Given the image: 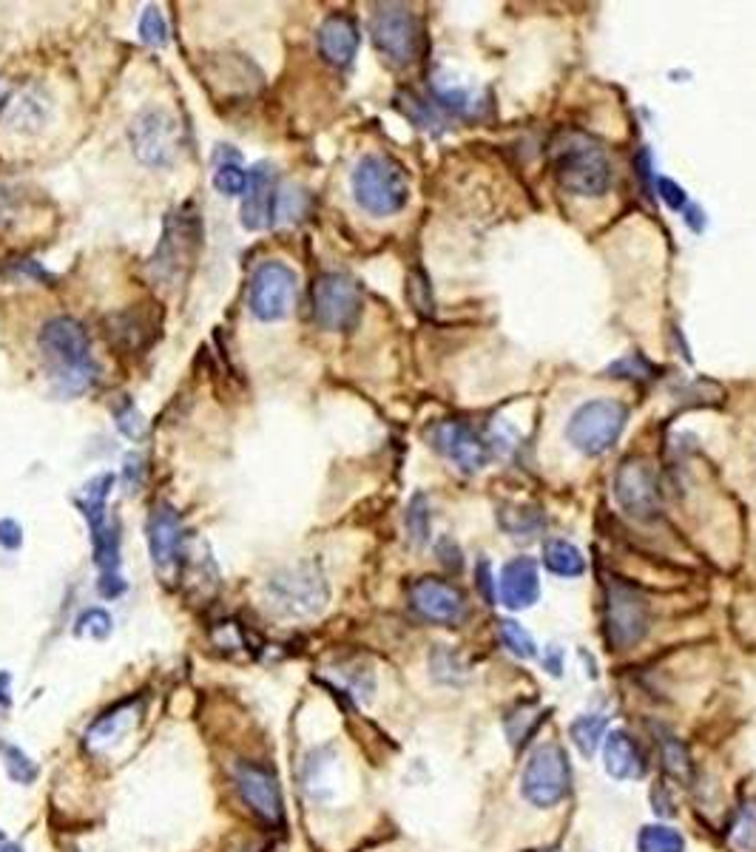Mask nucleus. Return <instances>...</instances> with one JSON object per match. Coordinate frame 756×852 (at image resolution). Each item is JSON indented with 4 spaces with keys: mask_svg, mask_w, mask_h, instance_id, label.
<instances>
[{
    "mask_svg": "<svg viewBox=\"0 0 756 852\" xmlns=\"http://www.w3.org/2000/svg\"><path fill=\"white\" fill-rule=\"evenodd\" d=\"M40 350H44L52 378L60 392L77 396L97 378V361L91 355V338L86 327L72 316H54L40 330Z\"/></svg>",
    "mask_w": 756,
    "mask_h": 852,
    "instance_id": "obj_1",
    "label": "nucleus"
},
{
    "mask_svg": "<svg viewBox=\"0 0 756 852\" xmlns=\"http://www.w3.org/2000/svg\"><path fill=\"white\" fill-rule=\"evenodd\" d=\"M551 174L569 193L600 197L611 185V162L606 148L586 131L566 128L551 140Z\"/></svg>",
    "mask_w": 756,
    "mask_h": 852,
    "instance_id": "obj_2",
    "label": "nucleus"
},
{
    "mask_svg": "<svg viewBox=\"0 0 756 852\" xmlns=\"http://www.w3.org/2000/svg\"><path fill=\"white\" fill-rule=\"evenodd\" d=\"M264 600L268 609L280 617H317L327 609L331 586L327 577L313 560H301L290 566L273 572L264 582Z\"/></svg>",
    "mask_w": 756,
    "mask_h": 852,
    "instance_id": "obj_3",
    "label": "nucleus"
},
{
    "mask_svg": "<svg viewBox=\"0 0 756 852\" xmlns=\"http://www.w3.org/2000/svg\"><path fill=\"white\" fill-rule=\"evenodd\" d=\"M352 197L373 216H393L407 205L410 183L393 156L368 154L352 171Z\"/></svg>",
    "mask_w": 756,
    "mask_h": 852,
    "instance_id": "obj_4",
    "label": "nucleus"
},
{
    "mask_svg": "<svg viewBox=\"0 0 756 852\" xmlns=\"http://www.w3.org/2000/svg\"><path fill=\"white\" fill-rule=\"evenodd\" d=\"M199 245H202V222H199V213L194 211V205H183L176 208L174 213H169L165 228H162V239L157 245L154 256H151V276H154V281L165 287H174L176 281H183L188 267L197 259Z\"/></svg>",
    "mask_w": 756,
    "mask_h": 852,
    "instance_id": "obj_5",
    "label": "nucleus"
},
{
    "mask_svg": "<svg viewBox=\"0 0 756 852\" xmlns=\"http://www.w3.org/2000/svg\"><path fill=\"white\" fill-rule=\"evenodd\" d=\"M652 625V611H648L646 597L637 588L623 580L609 577L606 580V594H603V634L606 642L617 651H629L648 634Z\"/></svg>",
    "mask_w": 756,
    "mask_h": 852,
    "instance_id": "obj_6",
    "label": "nucleus"
},
{
    "mask_svg": "<svg viewBox=\"0 0 756 852\" xmlns=\"http://www.w3.org/2000/svg\"><path fill=\"white\" fill-rule=\"evenodd\" d=\"M629 410L611 398H595L586 401L581 410H574L572 421L566 426V438L583 455H603L623 435Z\"/></svg>",
    "mask_w": 756,
    "mask_h": 852,
    "instance_id": "obj_7",
    "label": "nucleus"
},
{
    "mask_svg": "<svg viewBox=\"0 0 756 852\" xmlns=\"http://www.w3.org/2000/svg\"><path fill=\"white\" fill-rule=\"evenodd\" d=\"M521 793L529 804L541 810L558 807L560 801L572 793V764L563 748L558 744H544L529 756L521 776Z\"/></svg>",
    "mask_w": 756,
    "mask_h": 852,
    "instance_id": "obj_8",
    "label": "nucleus"
},
{
    "mask_svg": "<svg viewBox=\"0 0 756 852\" xmlns=\"http://www.w3.org/2000/svg\"><path fill=\"white\" fill-rule=\"evenodd\" d=\"M375 49L384 54L393 66H410L421 52V26L419 17L401 3H384L375 7L373 23H370Z\"/></svg>",
    "mask_w": 756,
    "mask_h": 852,
    "instance_id": "obj_9",
    "label": "nucleus"
},
{
    "mask_svg": "<svg viewBox=\"0 0 756 852\" xmlns=\"http://www.w3.org/2000/svg\"><path fill=\"white\" fill-rule=\"evenodd\" d=\"M310 302H313V318H317L319 327L333 333L356 327L361 308H364L359 285L345 273H324V276H319L313 290H310Z\"/></svg>",
    "mask_w": 756,
    "mask_h": 852,
    "instance_id": "obj_10",
    "label": "nucleus"
},
{
    "mask_svg": "<svg viewBox=\"0 0 756 852\" xmlns=\"http://www.w3.org/2000/svg\"><path fill=\"white\" fill-rule=\"evenodd\" d=\"M128 137H132V148L137 160L151 165V168L171 165L176 151H179V123H176L174 114H171L169 109H162V105L142 109L140 114L132 120Z\"/></svg>",
    "mask_w": 756,
    "mask_h": 852,
    "instance_id": "obj_11",
    "label": "nucleus"
},
{
    "mask_svg": "<svg viewBox=\"0 0 756 852\" xmlns=\"http://www.w3.org/2000/svg\"><path fill=\"white\" fill-rule=\"evenodd\" d=\"M296 290L299 279L294 267L285 262H264L250 279V313L259 322H280L294 310Z\"/></svg>",
    "mask_w": 756,
    "mask_h": 852,
    "instance_id": "obj_12",
    "label": "nucleus"
},
{
    "mask_svg": "<svg viewBox=\"0 0 756 852\" xmlns=\"http://www.w3.org/2000/svg\"><path fill=\"white\" fill-rule=\"evenodd\" d=\"M615 498L625 515L654 521L660 515V486L657 475L643 458H629L615 475Z\"/></svg>",
    "mask_w": 756,
    "mask_h": 852,
    "instance_id": "obj_13",
    "label": "nucleus"
},
{
    "mask_svg": "<svg viewBox=\"0 0 756 852\" xmlns=\"http://www.w3.org/2000/svg\"><path fill=\"white\" fill-rule=\"evenodd\" d=\"M234 785L253 816L262 818L264 824L285 822V799H282L280 779L271 767L257 762H239L234 767Z\"/></svg>",
    "mask_w": 756,
    "mask_h": 852,
    "instance_id": "obj_14",
    "label": "nucleus"
},
{
    "mask_svg": "<svg viewBox=\"0 0 756 852\" xmlns=\"http://www.w3.org/2000/svg\"><path fill=\"white\" fill-rule=\"evenodd\" d=\"M426 438H430L435 452H441L467 472L484 469V463L489 461V449H486L484 438L467 421H438V424L430 426Z\"/></svg>",
    "mask_w": 756,
    "mask_h": 852,
    "instance_id": "obj_15",
    "label": "nucleus"
},
{
    "mask_svg": "<svg viewBox=\"0 0 756 852\" xmlns=\"http://www.w3.org/2000/svg\"><path fill=\"white\" fill-rule=\"evenodd\" d=\"M410 600L412 609L419 611L424 619H430V623L456 625L467 614L461 591L456 586H449V582L438 580V577H421V580L412 582Z\"/></svg>",
    "mask_w": 756,
    "mask_h": 852,
    "instance_id": "obj_16",
    "label": "nucleus"
},
{
    "mask_svg": "<svg viewBox=\"0 0 756 852\" xmlns=\"http://www.w3.org/2000/svg\"><path fill=\"white\" fill-rule=\"evenodd\" d=\"M146 535H148V551H151L154 566L157 568L174 566L176 560H179V554H183V546H185V529L179 515H176V509L169 506V503H160V506L151 509Z\"/></svg>",
    "mask_w": 756,
    "mask_h": 852,
    "instance_id": "obj_17",
    "label": "nucleus"
},
{
    "mask_svg": "<svg viewBox=\"0 0 756 852\" xmlns=\"http://www.w3.org/2000/svg\"><path fill=\"white\" fill-rule=\"evenodd\" d=\"M273 199H276V174L271 165H253L248 171V188L243 199V228L262 230L273 216Z\"/></svg>",
    "mask_w": 756,
    "mask_h": 852,
    "instance_id": "obj_18",
    "label": "nucleus"
},
{
    "mask_svg": "<svg viewBox=\"0 0 756 852\" xmlns=\"http://www.w3.org/2000/svg\"><path fill=\"white\" fill-rule=\"evenodd\" d=\"M603 764L620 781H637L648 773L646 753L629 730H615L603 739Z\"/></svg>",
    "mask_w": 756,
    "mask_h": 852,
    "instance_id": "obj_19",
    "label": "nucleus"
},
{
    "mask_svg": "<svg viewBox=\"0 0 756 852\" xmlns=\"http://www.w3.org/2000/svg\"><path fill=\"white\" fill-rule=\"evenodd\" d=\"M498 594L504 600L507 609H529L535 605L537 594H541V577H537L535 560L529 557H515L509 560L498 580Z\"/></svg>",
    "mask_w": 756,
    "mask_h": 852,
    "instance_id": "obj_20",
    "label": "nucleus"
},
{
    "mask_svg": "<svg viewBox=\"0 0 756 852\" xmlns=\"http://www.w3.org/2000/svg\"><path fill=\"white\" fill-rule=\"evenodd\" d=\"M361 35L356 21L347 15H331L319 26V52L331 66H347L359 52Z\"/></svg>",
    "mask_w": 756,
    "mask_h": 852,
    "instance_id": "obj_21",
    "label": "nucleus"
},
{
    "mask_svg": "<svg viewBox=\"0 0 756 852\" xmlns=\"http://www.w3.org/2000/svg\"><path fill=\"white\" fill-rule=\"evenodd\" d=\"M654 736H657V748H660L662 770L669 773L671 779L691 785L694 781V762H691V753L683 744V739H677L666 728H654Z\"/></svg>",
    "mask_w": 756,
    "mask_h": 852,
    "instance_id": "obj_22",
    "label": "nucleus"
},
{
    "mask_svg": "<svg viewBox=\"0 0 756 852\" xmlns=\"http://www.w3.org/2000/svg\"><path fill=\"white\" fill-rule=\"evenodd\" d=\"M49 111H52V105L46 103L44 97L37 95V91H26L9 109V125L23 134L40 131L46 120H49Z\"/></svg>",
    "mask_w": 756,
    "mask_h": 852,
    "instance_id": "obj_23",
    "label": "nucleus"
},
{
    "mask_svg": "<svg viewBox=\"0 0 756 852\" xmlns=\"http://www.w3.org/2000/svg\"><path fill=\"white\" fill-rule=\"evenodd\" d=\"M134 725V702H125V705L114 707L111 713L100 716V719L88 728L86 739L88 744H111L117 742L120 736Z\"/></svg>",
    "mask_w": 756,
    "mask_h": 852,
    "instance_id": "obj_24",
    "label": "nucleus"
},
{
    "mask_svg": "<svg viewBox=\"0 0 756 852\" xmlns=\"http://www.w3.org/2000/svg\"><path fill=\"white\" fill-rule=\"evenodd\" d=\"M544 563L558 577H578V574L586 572L583 554L572 543H566V540H549L544 546Z\"/></svg>",
    "mask_w": 756,
    "mask_h": 852,
    "instance_id": "obj_25",
    "label": "nucleus"
},
{
    "mask_svg": "<svg viewBox=\"0 0 756 852\" xmlns=\"http://www.w3.org/2000/svg\"><path fill=\"white\" fill-rule=\"evenodd\" d=\"M541 722H544V711H537L532 702H521L518 707H512V711L507 713V719H504L509 742H512L515 748H521L529 736L535 734V728L541 725Z\"/></svg>",
    "mask_w": 756,
    "mask_h": 852,
    "instance_id": "obj_26",
    "label": "nucleus"
},
{
    "mask_svg": "<svg viewBox=\"0 0 756 852\" xmlns=\"http://www.w3.org/2000/svg\"><path fill=\"white\" fill-rule=\"evenodd\" d=\"M637 852H685V841L674 827L648 824L637 832Z\"/></svg>",
    "mask_w": 756,
    "mask_h": 852,
    "instance_id": "obj_27",
    "label": "nucleus"
},
{
    "mask_svg": "<svg viewBox=\"0 0 756 852\" xmlns=\"http://www.w3.org/2000/svg\"><path fill=\"white\" fill-rule=\"evenodd\" d=\"M569 734H572L574 744L581 748L583 756H595L597 744L606 739V716H597V713L581 716V719L572 722Z\"/></svg>",
    "mask_w": 756,
    "mask_h": 852,
    "instance_id": "obj_28",
    "label": "nucleus"
},
{
    "mask_svg": "<svg viewBox=\"0 0 756 852\" xmlns=\"http://www.w3.org/2000/svg\"><path fill=\"white\" fill-rule=\"evenodd\" d=\"M146 327L148 324L142 322L137 313H120V316L109 318V338L120 341V344L128 347V350H137V347H142L148 341Z\"/></svg>",
    "mask_w": 756,
    "mask_h": 852,
    "instance_id": "obj_29",
    "label": "nucleus"
},
{
    "mask_svg": "<svg viewBox=\"0 0 756 852\" xmlns=\"http://www.w3.org/2000/svg\"><path fill=\"white\" fill-rule=\"evenodd\" d=\"M728 841L742 852H756V801H748L736 810L731 830H728Z\"/></svg>",
    "mask_w": 756,
    "mask_h": 852,
    "instance_id": "obj_30",
    "label": "nucleus"
},
{
    "mask_svg": "<svg viewBox=\"0 0 756 852\" xmlns=\"http://www.w3.org/2000/svg\"><path fill=\"white\" fill-rule=\"evenodd\" d=\"M0 759H3V767H7L9 779L17 781V785H32L37 779V764L32 762V756L26 750H21L17 744L0 742Z\"/></svg>",
    "mask_w": 756,
    "mask_h": 852,
    "instance_id": "obj_31",
    "label": "nucleus"
},
{
    "mask_svg": "<svg viewBox=\"0 0 756 852\" xmlns=\"http://www.w3.org/2000/svg\"><path fill=\"white\" fill-rule=\"evenodd\" d=\"M498 634H500V642H504V646H507L515 656H521V660H529V656L537 654L535 639L529 637V634L523 631L521 625L515 623V619H500Z\"/></svg>",
    "mask_w": 756,
    "mask_h": 852,
    "instance_id": "obj_32",
    "label": "nucleus"
},
{
    "mask_svg": "<svg viewBox=\"0 0 756 852\" xmlns=\"http://www.w3.org/2000/svg\"><path fill=\"white\" fill-rule=\"evenodd\" d=\"M140 37H142V43L157 46V49H162V46L169 43V21H165V15H162L160 7H148L146 12H142Z\"/></svg>",
    "mask_w": 756,
    "mask_h": 852,
    "instance_id": "obj_33",
    "label": "nucleus"
},
{
    "mask_svg": "<svg viewBox=\"0 0 756 852\" xmlns=\"http://www.w3.org/2000/svg\"><path fill=\"white\" fill-rule=\"evenodd\" d=\"M213 188L225 197H243L245 188H248V174L236 162H222L213 174Z\"/></svg>",
    "mask_w": 756,
    "mask_h": 852,
    "instance_id": "obj_34",
    "label": "nucleus"
},
{
    "mask_svg": "<svg viewBox=\"0 0 756 852\" xmlns=\"http://www.w3.org/2000/svg\"><path fill=\"white\" fill-rule=\"evenodd\" d=\"M407 531L416 546H424L430 540V506L424 494H416L407 509Z\"/></svg>",
    "mask_w": 756,
    "mask_h": 852,
    "instance_id": "obj_35",
    "label": "nucleus"
},
{
    "mask_svg": "<svg viewBox=\"0 0 756 852\" xmlns=\"http://www.w3.org/2000/svg\"><path fill=\"white\" fill-rule=\"evenodd\" d=\"M114 415H117V426L125 438L140 441L142 435H146V418H142V412L134 406V401H123V406H117Z\"/></svg>",
    "mask_w": 756,
    "mask_h": 852,
    "instance_id": "obj_36",
    "label": "nucleus"
},
{
    "mask_svg": "<svg viewBox=\"0 0 756 852\" xmlns=\"http://www.w3.org/2000/svg\"><path fill=\"white\" fill-rule=\"evenodd\" d=\"M111 628H114V623H111V614L103 609L83 611L80 619H77V634H88V637H95V639H106L111 634Z\"/></svg>",
    "mask_w": 756,
    "mask_h": 852,
    "instance_id": "obj_37",
    "label": "nucleus"
},
{
    "mask_svg": "<svg viewBox=\"0 0 756 852\" xmlns=\"http://www.w3.org/2000/svg\"><path fill=\"white\" fill-rule=\"evenodd\" d=\"M532 517H541L535 512V509H529V506H523V509H518V512H507V515H504V526H507L509 531H512V535H529V531H535L537 526H541V523H532Z\"/></svg>",
    "mask_w": 756,
    "mask_h": 852,
    "instance_id": "obj_38",
    "label": "nucleus"
},
{
    "mask_svg": "<svg viewBox=\"0 0 756 852\" xmlns=\"http://www.w3.org/2000/svg\"><path fill=\"white\" fill-rule=\"evenodd\" d=\"M21 543H23L21 523L12 521V517H3V521H0V546L9 551H15Z\"/></svg>",
    "mask_w": 756,
    "mask_h": 852,
    "instance_id": "obj_39",
    "label": "nucleus"
},
{
    "mask_svg": "<svg viewBox=\"0 0 756 852\" xmlns=\"http://www.w3.org/2000/svg\"><path fill=\"white\" fill-rule=\"evenodd\" d=\"M100 594L106 597V600H117L120 594L125 591V580L117 574H100Z\"/></svg>",
    "mask_w": 756,
    "mask_h": 852,
    "instance_id": "obj_40",
    "label": "nucleus"
},
{
    "mask_svg": "<svg viewBox=\"0 0 756 852\" xmlns=\"http://www.w3.org/2000/svg\"><path fill=\"white\" fill-rule=\"evenodd\" d=\"M660 193H662V199H666V205H671V208H683L685 205V193L680 191V188H677L674 183H671V179H660Z\"/></svg>",
    "mask_w": 756,
    "mask_h": 852,
    "instance_id": "obj_41",
    "label": "nucleus"
},
{
    "mask_svg": "<svg viewBox=\"0 0 756 852\" xmlns=\"http://www.w3.org/2000/svg\"><path fill=\"white\" fill-rule=\"evenodd\" d=\"M125 480H128V486L142 484V458L140 455L125 458Z\"/></svg>",
    "mask_w": 756,
    "mask_h": 852,
    "instance_id": "obj_42",
    "label": "nucleus"
},
{
    "mask_svg": "<svg viewBox=\"0 0 756 852\" xmlns=\"http://www.w3.org/2000/svg\"><path fill=\"white\" fill-rule=\"evenodd\" d=\"M478 588H481V594L493 603L495 591H493V580H489V566H486V563H481V568H478Z\"/></svg>",
    "mask_w": 756,
    "mask_h": 852,
    "instance_id": "obj_43",
    "label": "nucleus"
},
{
    "mask_svg": "<svg viewBox=\"0 0 756 852\" xmlns=\"http://www.w3.org/2000/svg\"><path fill=\"white\" fill-rule=\"evenodd\" d=\"M12 676L7 671H0V707H12Z\"/></svg>",
    "mask_w": 756,
    "mask_h": 852,
    "instance_id": "obj_44",
    "label": "nucleus"
},
{
    "mask_svg": "<svg viewBox=\"0 0 756 852\" xmlns=\"http://www.w3.org/2000/svg\"><path fill=\"white\" fill-rule=\"evenodd\" d=\"M0 852H23V847L12 844V841H3V844H0Z\"/></svg>",
    "mask_w": 756,
    "mask_h": 852,
    "instance_id": "obj_45",
    "label": "nucleus"
},
{
    "mask_svg": "<svg viewBox=\"0 0 756 852\" xmlns=\"http://www.w3.org/2000/svg\"><path fill=\"white\" fill-rule=\"evenodd\" d=\"M3 841H7V838H3V832H0V844H3Z\"/></svg>",
    "mask_w": 756,
    "mask_h": 852,
    "instance_id": "obj_46",
    "label": "nucleus"
}]
</instances>
